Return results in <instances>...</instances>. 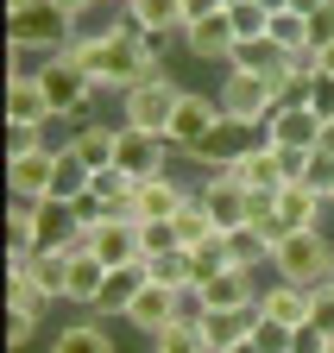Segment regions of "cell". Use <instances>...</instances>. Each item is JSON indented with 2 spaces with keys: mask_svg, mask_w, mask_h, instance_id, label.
<instances>
[{
  "mask_svg": "<svg viewBox=\"0 0 334 353\" xmlns=\"http://www.w3.org/2000/svg\"><path fill=\"white\" fill-rule=\"evenodd\" d=\"M63 57H76L82 70H89L101 95H133L139 82H152V76L164 70V63L145 51L139 32H107V38H82V32H70Z\"/></svg>",
  "mask_w": 334,
  "mask_h": 353,
  "instance_id": "1",
  "label": "cell"
},
{
  "mask_svg": "<svg viewBox=\"0 0 334 353\" xmlns=\"http://www.w3.org/2000/svg\"><path fill=\"white\" fill-rule=\"evenodd\" d=\"M271 278L303 284V290L334 284V240H328L322 228H297V234H290V240L271 252Z\"/></svg>",
  "mask_w": 334,
  "mask_h": 353,
  "instance_id": "2",
  "label": "cell"
},
{
  "mask_svg": "<svg viewBox=\"0 0 334 353\" xmlns=\"http://www.w3.org/2000/svg\"><path fill=\"white\" fill-rule=\"evenodd\" d=\"M32 76H38V88H45V101H51V114H57V120H89V108H95L101 88H95V76L82 70L76 57H63V51H57V57L38 63Z\"/></svg>",
  "mask_w": 334,
  "mask_h": 353,
  "instance_id": "3",
  "label": "cell"
},
{
  "mask_svg": "<svg viewBox=\"0 0 334 353\" xmlns=\"http://www.w3.org/2000/svg\"><path fill=\"white\" fill-rule=\"evenodd\" d=\"M70 32H76V19L57 13L51 0H25V7L7 13V44H19V51H32V57H57L70 44Z\"/></svg>",
  "mask_w": 334,
  "mask_h": 353,
  "instance_id": "4",
  "label": "cell"
},
{
  "mask_svg": "<svg viewBox=\"0 0 334 353\" xmlns=\"http://www.w3.org/2000/svg\"><path fill=\"white\" fill-rule=\"evenodd\" d=\"M177 101H183V82H177L171 70H158L152 82H139V88H133V95H120V126H139V132H171Z\"/></svg>",
  "mask_w": 334,
  "mask_h": 353,
  "instance_id": "5",
  "label": "cell"
},
{
  "mask_svg": "<svg viewBox=\"0 0 334 353\" xmlns=\"http://www.w3.org/2000/svg\"><path fill=\"white\" fill-rule=\"evenodd\" d=\"M215 95H221V114H227V120H253V126H265V120L278 114V82H265V76L221 70Z\"/></svg>",
  "mask_w": 334,
  "mask_h": 353,
  "instance_id": "6",
  "label": "cell"
},
{
  "mask_svg": "<svg viewBox=\"0 0 334 353\" xmlns=\"http://www.w3.org/2000/svg\"><path fill=\"white\" fill-rule=\"evenodd\" d=\"M259 145H265V126H253V120H221V126L189 152V164H202V170H233L246 152H259Z\"/></svg>",
  "mask_w": 334,
  "mask_h": 353,
  "instance_id": "7",
  "label": "cell"
},
{
  "mask_svg": "<svg viewBox=\"0 0 334 353\" xmlns=\"http://www.w3.org/2000/svg\"><path fill=\"white\" fill-rule=\"evenodd\" d=\"M221 120H227V114H221V95H208V88H183L177 120H171V145H177V158H189Z\"/></svg>",
  "mask_w": 334,
  "mask_h": 353,
  "instance_id": "8",
  "label": "cell"
},
{
  "mask_svg": "<svg viewBox=\"0 0 334 353\" xmlns=\"http://www.w3.org/2000/svg\"><path fill=\"white\" fill-rule=\"evenodd\" d=\"M171 132H139V126H120V152H114V170H127L133 183L139 176H158L171 170Z\"/></svg>",
  "mask_w": 334,
  "mask_h": 353,
  "instance_id": "9",
  "label": "cell"
},
{
  "mask_svg": "<svg viewBox=\"0 0 334 353\" xmlns=\"http://www.w3.org/2000/svg\"><path fill=\"white\" fill-rule=\"evenodd\" d=\"M189 196H196V183H183V176H171V170L139 176L133 183V221H177Z\"/></svg>",
  "mask_w": 334,
  "mask_h": 353,
  "instance_id": "10",
  "label": "cell"
},
{
  "mask_svg": "<svg viewBox=\"0 0 334 353\" xmlns=\"http://www.w3.org/2000/svg\"><path fill=\"white\" fill-rule=\"evenodd\" d=\"M322 114L309 108V101H278V114L265 120V139L271 145H284V152H315L322 145Z\"/></svg>",
  "mask_w": 334,
  "mask_h": 353,
  "instance_id": "11",
  "label": "cell"
},
{
  "mask_svg": "<svg viewBox=\"0 0 334 353\" xmlns=\"http://www.w3.org/2000/svg\"><path fill=\"white\" fill-rule=\"evenodd\" d=\"M196 202L208 208V221L227 234V228H246V208H253V190H240L227 170H208L202 183H196Z\"/></svg>",
  "mask_w": 334,
  "mask_h": 353,
  "instance_id": "12",
  "label": "cell"
},
{
  "mask_svg": "<svg viewBox=\"0 0 334 353\" xmlns=\"http://www.w3.org/2000/svg\"><path fill=\"white\" fill-rule=\"evenodd\" d=\"M233 44H240V32H233L227 7H221V13H208V19H189V26H183V51H189L196 63H221V70H227Z\"/></svg>",
  "mask_w": 334,
  "mask_h": 353,
  "instance_id": "13",
  "label": "cell"
},
{
  "mask_svg": "<svg viewBox=\"0 0 334 353\" xmlns=\"http://www.w3.org/2000/svg\"><path fill=\"white\" fill-rule=\"evenodd\" d=\"M51 170H57V145L7 158V202H45L51 196Z\"/></svg>",
  "mask_w": 334,
  "mask_h": 353,
  "instance_id": "14",
  "label": "cell"
},
{
  "mask_svg": "<svg viewBox=\"0 0 334 353\" xmlns=\"http://www.w3.org/2000/svg\"><path fill=\"white\" fill-rule=\"evenodd\" d=\"M227 70H240V76H265V82H290V51L265 32V38H240L233 44V57H227Z\"/></svg>",
  "mask_w": 334,
  "mask_h": 353,
  "instance_id": "15",
  "label": "cell"
},
{
  "mask_svg": "<svg viewBox=\"0 0 334 353\" xmlns=\"http://www.w3.org/2000/svg\"><path fill=\"white\" fill-rule=\"evenodd\" d=\"M196 290H202V303H208V309H259V290H265V284H259V272L221 265V272H215V278H202Z\"/></svg>",
  "mask_w": 334,
  "mask_h": 353,
  "instance_id": "16",
  "label": "cell"
},
{
  "mask_svg": "<svg viewBox=\"0 0 334 353\" xmlns=\"http://www.w3.org/2000/svg\"><path fill=\"white\" fill-rule=\"evenodd\" d=\"M89 246H95V259L107 265H139V221H120V214H107L101 228H89Z\"/></svg>",
  "mask_w": 334,
  "mask_h": 353,
  "instance_id": "17",
  "label": "cell"
},
{
  "mask_svg": "<svg viewBox=\"0 0 334 353\" xmlns=\"http://www.w3.org/2000/svg\"><path fill=\"white\" fill-rule=\"evenodd\" d=\"M177 296H183V290H164V284H145V290L133 296V309H127V328H139L145 341H158L164 328L177 322Z\"/></svg>",
  "mask_w": 334,
  "mask_h": 353,
  "instance_id": "18",
  "label": "cell"
},
{
  "mask_svg": "<svg viewBox=\"0 0 334 353\" xmlns=\"http://www.w3.org/2000/svg\"><path fill=\"white\" fill-rule=\"evenodd\" d=\"M145 284H152L145 259H139V265H114V272H107V284H101V303H95V316H101V322H114V316L127 322V309H133V296H139Z\"/></svg>",
  "mask_w": 334,
  "mask_h": 353,
  "instance_id": "19",
  "label": "cell"
},
{
  "mask_svg": "<svg viewBox=\"0 0 334 353\" xmlns=\"http://www.w3.org/2000/svg\"><path fill=\"white\" fill-rule=\"evenodd\" d=\"M45 353H120V347H114V334H107V322L95 316V309H82L76 322H63V328L51 334Z\"/></svg>",
  "mask_w": 334,
  "mask_h": 353,
  "instance_id": "20",
  "label": "cell"
},
{
  "mask_svg": "<svg viewBox=\"0 0 334 353\" xmlns=\"http://www.w3.org/2000/svg\"><path fill=\"white\" fill-rule=\"evenodd\" d=\"M32 228H38V252H63V246L82 234V221H76L70 202L45 196V202H32Z\"/></svg>",
  "mask_w": 334,
  "mask_h": 353,
  "instance_id": "21",
  "label": "cell"
},
{
  "mask_svg": "<svg viewBox=\"0 0 334 353\" xmlns=\"http://www.w3.org/2000/svg\"><path fill=\"white\" fill-rule=\"evenodd\" d=\"M259 316H265V322H284V328H303V322H309V290H303V284H284V278H265Z\"/></svg>",
  "mask_w": 334,
  "mask_h": 353,
  "instance_id": "22",
  "label": "cell"
},
{
  "mask_svg": "<svg viewBox=\"0 0 334 353\" xmlns=\"http://www.w3.org/2000/svg\"><path fill=\"white\" fill-rule=\"evenodd\" d=\"M89 183H95V164L63 139V145H57V170H51V196H57V202H82V196H89Z\"/></svg>",
  "mask_w": 334,
  "mask_h": 353,
  "instance_id": "23",
  "label": "cell"
},
{
  "mask_svg": "<svg viewBox=\"0 0 334 353\" xmlns=\"http://www.w3.org/2000/svg\"><path fill=\"white\" fill-rule=\"evenodd\" d=\"M253 322H259V309H208V322H202L208 353H227L240 341H253Z\"/></svg>",
  "mask_w": 334,
  "mask_h": 353,
  "instance_id": "24",
  "label": "cell"
},
{
  "mask_svg": "<svg viewBox=\"0 0 334 353\" xmlns=\"http://www.w3.org/2000/svg\"><path fill=\"white\" fill-rule=\"evenodd\" d=\"M120 13H127L133 32H177V38H183V26H189L183 0H127Z\"/></svg>",
  "mask_w": 334,
  "mask_h": 353,
  "instance_id": "25",
  "label": "cell"
},
{
  "mask_svg": "<svg viewBox=\"0 0 334 353\" xmlns=\"http://www.w3.org/2000/svg\"><path fill=\"white\" fill-rule=\"evenodd\" d=\"M101 284H107V265L95 252H76L70 259V290H63V303L70 309H95L101 303Z\"/></svg>",
  "mask_w": 334,
  "mask_h": 353,
  "instance_id": "26",
  "label": "cell"
},
{
  "mask_svg": "<svg viewBox=\"0 0 334 353\" xmlns=\"http://www.w3.org/2000/svg\"><path fill=\"white\" fill-rule=\"evenodd\" d=\"M328 208H334V202H328L322 190H309V183H284V190H278V214L290 221V228H322Z\"/></svg>",
  "mask_w": 334,
  "mask_h": 353,
  "instance_id": "27",
  "label": "cell"
},
{
  "mask_svg": "<svg viewBox=\"0 0 334 353\" xmlns=\"http://www.w3.org/2000/svg\"><path fill=\"white\" fill-rule=\"evenodd\" d=\"M70 145L89 158L95 170H107V164H114V152H120V126H107V120H76Z\"/></svg>",
  "mask_w": 334,
  "mask_h": 353,
  "instance_id": "28",
  "label": "cell"
},
{
  "mask_svg": "<svg viewBox=\"0 0 334 353\" xmlns=\"http://www.w3.org/2000/svg\"><path fill=\"white\" fill-rule=\"evenodd\" d=\"M7 120H32V126H51V101H45V88H38V76H19L7 82Z\"/></svg>",
  "mask_w": 334,
  "mask_h": 353,
  "instance_id": "29",
  "label": "cell"
},
{
  "mask_svg": "<svg viewBox=\"0 0 334 353\" xmlns=\"http://www.w3.org/2000/svg\"><path fill=\"white\" fill-rule=\"evenodd\" d=\"M227 265L240 272H271V246L259 228H227Z\"/></svg>",
  "mask_w": 334,
  "mask_h": 353,
  "instance_id": "30",
  "label": "cell"
},
{
  "mask_svg": "<svg viewBox=\"0 0 334 353\" xmlns=\"http://www.w3.org/2000/svg\"><path fill=\"white\" fill-rule=\"evenodd\" d=\"M145 272H152V284H164V290H196V259H189V246L164 252V259H145Z\"/></svg>",
  "mask_w": 334,
  "mask_h": 353,
  "instance_id": "31",
  "label": "cell"
},
{
  "mask_svg": "<svg viewBox=\"0 0 334 353\" xmlns=\"http://www.w3.org/2000/svg\"><path fill=\"white\" fill-rule=\"evenodd\" d=\"M183 234H177V221H139V259H164V252H177Z\"/></svg>",
  "mask_w": 334,
  "mask_h": 353,
  "instance_id": "32",
  "label": "cell"
},
{
  "mask_svg": "<svg viewBox=\"0 0 334 353\" xmlns=\"http://www.w3.org/2000/svg\"><path fill=\"white\" fill-rule=\"evenodd\" d=\"M7 252H38V228H32V202H7Z\"/></svg>",
  "mask_w": 334,
  "mask_h": 353,
  "instance_id": "33",
  "label": "cell"
},
{
  "mask_svg": "<svg viewBox=\"0 0 334 353\" xmlns=\"http://www.w3.org/2000/svg\"><path fill=\"white\" fill-rule=\"evenodd\" d=\"M177 234H183V246H202V240H215L221 228H215V221H208V208L189 196V202H183V214H177Z\"/></svg>",
  "mask_w": 334,
  "mask_h": 353,
  "instance_id": "34",
  "label": "cell"
},
{
  "mask_svg": "<svg viewBox=\"0 0 334 353\" xmlns=\"http://www.w3.org/2000/svg\"><path fill=\"white\" fill-rule=\"evenodd\" d=\"M7 309H25V316H38V322H51V309H57V296H51V290H38V284H7Z\"/></svg>",
  "mask_w": 334,
  "mask_h": 353,
  "instance_id": "35",
  "label": "cell"
},
{
  "mask_svg": "<svg viewBox=\"0 0 334 353\" xmlns=\"http://www.w3.org/2000/svg\"><path fill=\"white\" fill-rule=\"evenodd\" d=\"M297 183H309V190L334 196V152H328V145H315V152L303 158V170H297Z\"/></svg>",
  "mask_w": 334,
  "mask_h": 353,
  "instance_id": "36",
  "label": "cell"
},
{
  "mask_svg": "<svg viewBox=\"0 0 334 353\" xmlns=\"http://www.w3.org/2000/svg\"><path fill=\"white\" fill-rule=\"evenodd\" d=\"M38 290H51L63 303V290H70V252H38Z\"/></svg>",
  "mask_w": 334,
  "mask_h": 353,
  "instance_id": "37",
  "label": "cell"
},
{
  "mask_svg": "<svg viewBox=\"0 0 334 353\" xmlns=\"http://www.w3.org/2000/svg\"><path fill=\"white\" fill-rule=\"evenodd\" d=\"M227 19H233V32H240V38H265V32H271V13L259 7V0H233Z\"/></svg>",
  "mask_w": 334,
  "mask_h": 353,
  "instance_id": "38",
  "label": "cell"
},
{
  "mask_svg": "<svg viewBox=\"0 0 334 353\" xmlns=\"http://www.w3.org/2000/svg\"><path fill=\"white\" fill-rule=\"evenodd\" d=\"M271 38L284 44V51H303L309 44V19L303 13H271Z\"/></svg>",
  "mask_w": 334,
  "mask_h": 353,
  "instance_id": "39",
  "label": "cell"
},
{
  "mask_svg": "<svg viewBox=\"0 0 334 353\" xmlns=\"http://www.w3.org/2000/svg\"><path fill=\"white\" fill-rule=\"evenodd\" d=\"M19 152H45V126H32V120H7V158Z\"/></svg>",
  "mask_w": 334,
  "mask_h": 353,
  "instance_id": "40",
  "label": "cell"
},
{
  "mask_svg": "<svg viewBox=\"0 0 334 353\" xmlns=\"http://www.w3.org/2000/svg\"><path fill=\"white\" fill-rule=\"evenodd\" d=\"M309 328H322L334 341V284H315L309 290Z\"/></svg>",
  "mask_w": 334,
  "mask_h": 353,
  "instance_id": "41",
  "label": "cell"
},
{
  "mask_svg": "<svg viewBox=\"0 0 334 353\" xmlns=\"http://www.w3.org/2000/svg\"><path fill=\"white\" fill-rule=\"evenodd\" d=\"M38 328H45L38 316H25V309H7V347H13V353H19V347H32V341H38Z\"/></svg>",
  "mask_w": 334,
  "mask_h": 353,
  "instance_id": "42",
  "label": "cell"
},
{
  "mask_svg": "<svg viewBox=\"0 0 334 353\" xmlns=\"http://www.w3.org/2000/svg\"><path fill=\"white\" fill-rule=\"evenodd\" d=\"M253 347H259V353H290V328L259 316V322H253Z\"/></svg>",
  "mask_w": 334,
  "mask_h": 353,
  "instance_id": "43",
  "label": "cell"
},
{
  "mask_svg": "<svg viewBox=\"0 0 334 353\" xmlns=\"http://www.w3.org/2000/svg\"><path fill=\"white\" fill-rule=\"evenodd\" d=\"M315 114H322V126H334V76H315L309 82V95H303Z\"/></svg>",
  "mask_w": 334,
  "mask_h": 353,
  "instance_id": "44",
  "label": "cell"
},
{
  "mask_svg": "<svg viewBox=\"0 0 334 353\" xmlns=\"http://www.w3.org/2000/svg\"><path fill=\"white\" fill-rule=\"evenodd\" d=\"M309 44H315V51H328V44H334V0L309 13Z\"/></svg>",
  "mask_w": 334,
  "mask_h": 353,
  "instance_id": "45",
  "label": "cell"
},
{
  "mask_svg": "<svg viewBox=\"0 0 334 353\" xmlns=\"http://www.w3.org/2000/svg\"><path fill=\"white\" fill-rule=\"evenodd\" d=\"M290 353H328V334L309 328V322H303V328H290Z\"/></svg>",
  "mask_w": 334,
  "mask_h": 353,
  "instance_id": "46",
  "label": "cell"
},
{
  "mask_svg": "<svg viewBox=\"0 0 334 353\" xmlns=\"http://www.w3.org/2000/svg\"><path fill=\"white\" fill-rule=\"evenodd\" d=\"M51 7H57V13H70V19H89L101 0H51Z\"/></svg>",
  "mask_w": 334,
  "mask_h": 353,
  "instance_id": "47",
  "label": "cell"
},
{
  "mask_svg": "<svg viewBox=\"0 0 334 353\" xmlns=\"http://www.w3.org/2000/svg\"><path fill=\"white\" fill-rule=\"evenodd\" d=\"M221 7H227V0H183L189 19H208V13H221Z\"/></svg>",
  "mask_w": 334,
  "mask_h": 353,
  "instance_id": "48",
  "label": "cell"
},
{
  "mask_svg": "<svg viewBox=\"0 0 334 353\" xmlns=\"http://www.w3.org/2000/svg\"><path fill=\"white\" fill-rule=\"evenodd\" d=\"M265 13H297V0H259Z\"/></svg>",
  "mask_w": 334,
  "mask_h": 353,
  "instance_id": "49",
  "label": "cell"
},
{
  "mask_svg": "<svg viewBox=\"0 0 334 353\" xmlns=\"http://www.w3.org/2000/svg\"><path fill=\"white\" fill-rule=\"evenodd\" d=\"M322 76H334V44H328V51H322Z\"/></svg>",
  "mask_w": 334,
  "mask_h": 353,
  "instance_id": "50",
  "label": "cell"
},
{
  "mask_svg": "<svg viewBox=\"0 0 334 353\" xmlns=\"http://www.w3.org/2000/svg\"><path fill=\"white\" fill-rule=\"evenodd\" d=\"M227 353H259V347H253V341H240V347H227Z\"/></svg>",
  "mask_w": 334,
  "mask_h": 353,
  "instance_id": "51",
  "label": "cell"
},
{
  "mask_svg": "<svg viewBox=\"0 0 334 353\" xmlns=\"http://www.w3.org/2000/svg\"><path fill=\"white\" fill-rule=\"evenodd\" d=\"M322 145H328V152H334V126H328V132H322Z\"/></svg>",
  "mask_w": 334,
  "mask_h": 353,
  "instance_id": "52",
  "label": "cell"
},
{
  "mask_svg": "<svg viewBox=\"0 0 334 353\" xmlns=\"http://www.w3.org/2000/svg\"><path fill=\"white\" fill-rule=\"evenodd\" d=\"M101 7H127V0H101Z\"/></svg>",
  "mask_w": 334,
  "mask_h": 353,
  "instance_id": "53",
  "label": "cell"
},
{
  "mask_svg": "<svg viewBox=\"0 0 334 353\" xmlns=\"http://www.w3.org/2000/svg\"><path fill=\"white\" fill-rule=\"evenodd\" d=\"M328 353H334V341H328Z\"/></svg>",
  "mask_w": 334,
  "mask_h": 353,
  "instance_id": "54",
  "label": "cell"
},
{
  "mask_svg": "<svg viewBox=\"0 0 334 353\" xmlns=\"http://www.w3.org/2000/svg\"><path fill=\"white\" fill-rule=\"evenodd\" d=\"M227 7H233V0H227Z\"/></svg>",
  "mask_w": 334,
  "mask_h": 353,
  "instance_id": "55",
  "label": "cell"
},
{
  "mask_svg": "<svg viewBox=\"0 0 334 353\" xmlns=\"http://www.w3.org/2000/svg\"><path fill=\"white\" fill-rule=\"evenodd\" d=\"M328 202H334V196H328Z\"/></svg>",
  "mask_w": 334,
  "mask_h": 353,
  "instance_id": "56",
  "label": "cell"
}]
</instances>
